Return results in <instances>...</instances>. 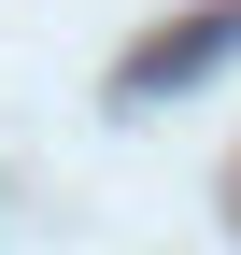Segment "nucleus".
<instances>
[{"mask_svg":"<svg viewBox=\"0 0 241 255\" xmlns=\"http://www.w3.org/2000/svg\"><path fill=\"white\" fill-rule=\"evenodd\" d=\"M213 57H241V0H213V14H185L156 57H128V100H170V85H199Z\"/></svg>","mask_w":241,"mask_h":255,"instance_id":"f257e3e1","label":"nucleus"}]
</instances>
